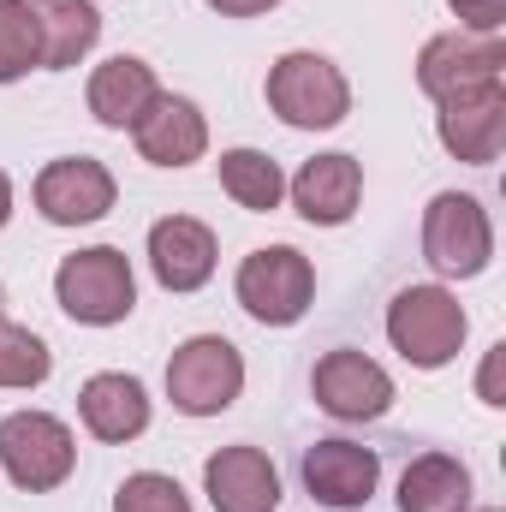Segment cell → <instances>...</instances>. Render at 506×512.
I'll return each instance as SVG.
<instances>
[{
    "mask_svg": "<svg viewBox=\"0 0 506 512\" xmlns=\"http://www.w3.org/2000/svg\"><path fill=\"white\" fill-rule=\"evenodd\" d=\"M435 137L453 161L465 167H489L501 161L506 143V90H477V96H459V102H441L435 114Z\"/></svg>",
    "mask_w": 506,
    "mask_h": 512,
    "instance_id": "obj_13",
    "label": "cell"
},
{
    "mask_svg": "<svg viewBox=\"0 0 506 512\" xmlns=\"http://www.w3.org/2000/svg\"><path fill=\"white\" fill-rule=\"evenodd\" d=\"M501 72H506L501 36L447 30V36H429L423 54H417V84H423V96L435 108L459 102V96H477V90H501Z\"/></svg>",
    "mask_w": 506,
    "mask_h": 512,
    "instance_id": "obj_8",
    "label": "cell"
},
{
    "mask_svg": "<svg viewBox=\"0 0 506 512\" xmlns=\"http://www.w3.org/2000/svg\"><path fill=\"white\" fill-rule=\"evenodd\" d=\"M376 483H381L376 447H358V441H346V435L304 447V489H310L322 507H334V512L364 507V501L376 495Z\"/></svg>",
    "mask_w": 506,
    "mask_h": 512,
    "instance_id": "obj_11",
    "label": "cell"
},
{
    "mask_svg": "<svg viewBox=\"0 0 506 512\" xmlns=\"http://www.w3.org/2000/svg\"><path fill=\"white\" fill-rule=\"evenodd\" d=\"M310 393H316V405H322L328 417H340V423H370V417H381V411L393 405V376L381 370L376 358L340 346V352H328V358L316 364Z\"/></svg>",
    "mask_w": 506,
    "mask_h": 512,
    "instance_id": "obj_10",
    "label": "cell"
},
{
    "mask_svg": "<svg viewBox=\"0 0 506 512\" xmlns=\"http://www.w3.org/2000/svg\"><path fill=\"white\" fill-rule=\"evenodd\" d=\"M215 233L203 227V221H191V215H167V221H155L149 227V268H155V280L167 286V292H197V286H209V274H215Z\"/></svg>",
    "mask_w": 506,
    "mask_h": 512,
    "instance_id": "obj_15",
    "label": "cell"
},
{
    "mask_svg": "<svg viewBox=\"0 0 506 512\" xmlns=\"http://www.w3.org/2000/svg\"><path fill=\"white\" fill-rule=\"evenodd\" d=\"M30 24H36V42H42V66L48 72H66L78 66L96 36H102V12L90 0H24Z\"/></svg>",
    "mask_w": 506,
    "mask_h": 512,
    "instance_id": "obj_19",
    "label": "cell"
},
{
    "mask_svg": "<svg viewBox=\"0 0 506 512\" xmlns=\"http://www.w3.org/2000/svg\"><path fill=\"white\" fill-rule=\"evenodd\" d=\"M286 191L310 227H346L358 215V197H364V167L352 155H316L292 173Z\"/></svg>",
    "mask_w": 506,
    "mask_h": 512,
    "instance_id": "obj_14",
    "label": "cell"
},
{
    "mask_svg": "<svg viewBox=\"0 0 506 512\" xmlns=\"http://www.w3.org/2000/svg\"><path fill=\"white\" fill-rule=\"evenodd\" d=\"M78 417L96 441H137L149 429V393L137 376H120V370L90 376L78 393Z\"/></svg>",
    "mask_w": 506,
    "mask_h": 512,
    "instance_id": "obj_17",
    "label": "cell"
},
{
    "mask_svg": "<svg viewBox=\"0 0 506 512\" xmlns=\"http://www.w3.org/2000/svg\"><path fill=\"white\" fill-rule=\"evenodd\" d=\"M465 334H471V316H465V304L447 286H405L387 304V340H393V352L411 370L453 364L459 346H465Z\"/></svg>",
    "mask_w": 506,
    "mask_h": 512,
    "instance_id": "obj_1",
    "label": "cell"
},
{
    "mask_svg": "<svg viewBox=\"0 0 506 512\" xmlns=\"http://www.w3.org/2000/svg\"><path fill=\"white\" fill-rule=\"evenodd\" d=\"M0 310H6V292H0Z\"/></svg>",
    "mask_w": 506,
    "mask_h": 512,
    "instance_id": "obj_29",
    "label": "cell"
},
{
    "mask_svg": "<svg viewBox=\"0 0 506 512\" xmlns=\"http://www.w3.org/2000/svg\"><path fill=\"white\" fill-rule=\"evenodd\" d=\"M155 96H161V84H155L149 60H137V54L102 60L96 78H90V114H96L108 131H131L143 114H149Z\"/></svg>",
    "mask_w": 506,
    "mask_h": 512,
    "instance_id": "obj_18",
    "label": "cell"
},
{
    "mask_svg": "<svg viewBox=\"0 0 506 512\" xmlns=\"http://www.w3.org/2000/svg\"><path fill=\"white\" fill-rule=\"evenodd\" d=\"M30 66H42L36 24L24 12V0H0V84H18Z\"/></svg>",
    "mask_w": 506,
    "mask_h": 512,
    "instance_id": "obj_23",
    "label": "cell"
},
{
    "mask_svg": "<svg viewBox=\"0 0 506 512\" xmlns=\"http://www.w3.org/2000/svg\"><path fill=\"white\" fill-rule=\"evenodd\" d=\"M447 6L459 12V30H471V36H501L506 0H447Z\"/></svg>",
    "mask_w": 506,
    "mask_h": 512,
    "instance_id": "obj_25",
    "label": "cell"
},
{
    "mask_svg": "<svg viewBox=\"0 0 506 512\" xmlns=\"http://www.w3.org/2000/svg\"><path fill=\"white\" fill-rule=\"evenodd\" d=\"M483 512H501V507H483Z\"/></svg>",
    "mask_w": 506,
    "mask_h": 512,
    "instance_id": "obj_30",
    "label": "cell"
},
{
    "mask_svg": "<svg viewBox=\"0 0 506 512\" xmlns=\"http://www.w3.org/2000/svg\"><path fill=\"white\" fill-rule=\"evenodd\" d=\"M233 292H239L251 322L292 328V322H304V310L316 298V268H310V256L292 251V245H268V251H251L239 262Z\"/></svg>",
    "mask_w": 506,
    "mask_h": 512,
    "instance_id": "obj_4",
    "label": "cell"
},
{
    "mask_svg": "<svg viewBox=\"0 0 506 512\" xmlns=\"http://www.w3.org/2000/svg\"><path fill=\"white\" fill-rule=\"evenodd\" d=\"M245 393V358L221 334H197L167 358V399L185 417H221Z\"/></svg>",
    "mask_w": 506,
    "mask_h": 512,
    "instance_id": "obj_6",
    "label": "cell"
},
{
    "mask_svg": "<svg viewBox=\"0 0 506 512\" xmlns=\"http://www.w3.org/2000/svg\"><path fill=\"white\" fill-rule=\"evenodd\" d=\"M36 209L54 227H90L114 209V173L96 155H60L36 173Z\"/></svg>",
    "mask_w": 506,
    "mask_h": 512,
    "instance_id": "obj_9",
    "label": "cell"
},
{
    "mask_svg": "<svg viewBox=\"0 0 506 512\" xmlns=\"http://www.w3.org/2000/svg\"><path fill=\"white\" fill-rule=\"evenodd\" d=\"M72 465H78V441H72V429L60 417H48V411L0 417V471L18 489L48 495V489H60L72 477Z\"/></svg>",
    "mask_w": 506,
    "mask_h": 512,
    "instance_id": "obj_7",
    "label": "cell"
},
{
    "mask_svg": "<svg viewBox=\"0 0 506 512\" xmlns=\"http://www.w3.org/2000/svg\"><path fill=\"white\" fill-rule=\"evenodd\" d=\"M131 137H137V155H143L149 167H191V161H203V149H209L203 108L185 102V96H155L149 114L131 126Z\"/></svg>",
    "mask_w": 506,
    "mask_h": 512,
    "instance_id": "obj_16",
    "label": "cell"
},
{
    "mask_svg": "<svg viewBox=\"0 0 506 512\" xmlns=\"http://www.w3.org/2000/svg\"><path fill=\"white\" fill-rule=\"evenodd\" d=\"M423 256L435 274L447 280H477L495 256V227H489V209L471 197V191H441L429 197L423 209Z\"/></svg>",
    "mask_w": 506,
    "mask_h": 512,
    "instance_id": "obj_5",
    "label": "cell"
},
{
    "mask_svg": "<svg viewBox=\"0 0 506 512\" xmlns=\"http://www.w3.org/2000/svg\"><path fill=\"white\" fill-rule=\"evenodd\" d=\"M114 512H197V507H191V495H185L173 477L137 471V477H126V483L114 489Z\"/></svg>",
    "mask_w": 506,
    "mask_h": 512,
    "instance_id": "obj_24",
    "label": "cell"
},
{
    "mask_svg": "<svg viewBox=\"0 0 506 512\" xmlns=\"http://www.w3.org/2000/svg\"><path fill=\"white\" fill-rule=\"evenodd\" d=\"M399 512H471V471L453 453H423L399 477Z\"/></svg>",
    "mask_w": 506,
    "mask_h": 512,
    "instance_id": "obj_20",
    "label": "cell"
},
{
    "mask_svg": "<svg viewBox=\"0 0 506 512\" xmlns=\"http://www.w3.org/2000/svg\"><path fill=\"white\" fill-rule=\"evenodd\" d=\"M477 399L483 405H506V346H489V358L477 370Z\"/></svg>",
    "mask_w": 506,
    "mask_h": 512,
    "instance_id": "obj_26",
    "label": "cell"
},
{
    "mask_svg": "<svg viewBox=\"0 0 506 512\" xmlns=\"http://www.w3.org/2000/svg\"><path fill=\"white\" fill-rule=\"evenodd\" d=\"M221 18H256V12H268V6H280V0H209Z\"/></svg>",
    "mask_w": 506,
    "mask_h": 512,
    "instance_id": "obj_27",
    "label": "cell"
},
{
    "mask_svg": "<svg viewBox=\"0 0 506 512\" xmlns=\"http://www.w3.org/2000/svg\"><path fill=\"white\" fill-rule=\"evenodd\" d=\"M268 108L292 131H328L352 114V84L328 54L292 48L268 66Z\"/></svg>",
    "mask_w": 506,
    "mask_h": 512,
    "instance_id": "obj_2",
    "label": "cell"
},
{
    "mask_svg": "<svg viewBox=\"0 0 506 512\" xmlns=\"http://www.w3.org/2000/svg\"><path fill=\"white\" fill-rule=\"evenodd\" d=\"M48 370H54L48 346L30 328H18V322L0 316V387H42Z\"/></svg>",
    "mask_w": 506,
    "mask_h": 512,
    "instance_id": "obj_22",
    "label": "cell"
},
{
    "mask_svg": "<svg viewBox=\"0 0 506 512\" xmlns=\"http://www.w3.org/2000/svg\"><path fill=\"white\" fill-rule=\"evenodd\" d=\"M221 191H227L239 209L268 215V209H280V197H286V173H280V161L262 155V149H227V155H221Z\"/></svg>",
    "mask_w": 506,
    "mask_h": 512,
    "instance_id": "obj_21",
    "label": "cell"
},
{
    "mask_svg": "<svg viewBox=\"0 0 506 512\" xmlns=\"http://www.w3.org/2000/svg\"><path fill=\"white\" fill-rule=\"evenodd\" d=\"M6 215H12V179L0 173V227H6Z\"/></svg>",
    "mask_w": 506,
    "mask_h": 512,
    "instance_id": "obj_28",
    "label": "cell"
},
{
    "mask_svg": "<svg viewBox=\"0 0 506 512\" xmlns=\"http://www.w3.org/2000/svg\"><path fill=\"white\" fill-rule=\"evenodd\" d=\"M203 495L215 512H274L280 507V471L262 447H221L203 465Z\"/></svg>",
    "mask_w": 506,
    "mask_h": 512,
    "instance_id": "obj_12",
    "label": "cell"
},
{
    "mask_svg": "<svg viewBox=\"0 0 506 512\" xmlns=\"http://www.w3.org/2000/svg\"><path fill=\"white\" fill-rule=\"evenodd\" d=\"M54 298L72 322L84 328H114L126 322L131 304H137V274H131L126 251L114 245H90V251L66 256L60 274H54Z\"/></svg>",
    "mask_w": 506,
    "mask_h": 512,
    "instance_id": "obj_3",
    "label": "cell"
}]
</instances>
